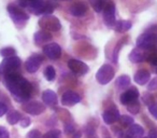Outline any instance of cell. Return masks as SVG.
Listing matches in <instances>:
<instances>
[{"mask_svg": "<svg viewBox=\"0 0 157 138\" xmlns=\"http://www.w3.org/2000/svg\"><path fill=\"white\" fill-rule=\"evenodd\" d=\"M21 8H25L35 15H51L56 5L52 0H35V1H18Z\"/></svg>", "mask_w": 157, "mask_h": 138, "instance_id": "2", "label": "cell"}, {"mask_svg": "<svg viewBox=\"0 0 157 138\" xmlns=\"http://www.w3.org/2000/svg\"><path fill=\"white\" fill-rule=\"evenodd\" d=\"M43 54L48 58L55 61L61 56V48L56 42H51V43H48L43 46Z\"/></svg>", "mask_w": 157, "mask_h": 138, "instance_id": "11", "label": "cell"}, {"mask_svg": "<svg viewBox=\"0 0 157 138\" xmlns=\"http://www.w3.org/2000/svg\"><path fill=\"white\" fill-rule=\"evenodd\" d=\"M146 50H142L140 48H135L129 54V61L131 63H142L147 58V52H145Z\"/></svg>", "mask_w": 157, "mask_h": 138, "instance_id": "16", "label": "cell"}, {"mask_svg": "<svg viewBox=\"0 0 157 138\" xmlns=\"http://www.w3.org/2000/svg\"><path fill=\"white\" fill-rule=\"evenodd\" d=\"M3 83L12 96L17 101H27L33 93V85L24 77L17 73H10L3 77Z\"/></svg>", "mask_w": 157, "mask_h": 138, "instance_id": "1", "label": "cell"}, {"mask_svg": "<svg viewBox=\"0 0 157 138\" xmlns=\"http://www.w3.org/2000/svg\"><path fill=\"white\" fill-rule=\"evenodd\" d=\"M126 41H127V37L121 39L120 41L117 42V44H116V46H115V49L113 50V52H112V61H113L115 64L117 63V61H118V54H120L121 49H122L123 45L126 43Z\"/></svg>", "mask_w": 157, "mask_h": 138, "instance_id": "25", "label": "cell"}, {"mask_svg": "<svg viewBox=\"0 0 157 138\" xmlns=\"http://www.w3.org/2000/svg\"><path fill=\"white\" fill-rule=\"evenodd\" d=\"M87 138H96V137H94V136H87Z\"/></svg>", "mask_w": 157, "mask_h": 138, "instance_id": "45", "label": "cell"}, {"mask_svg": "<svg viewBox=\"0 0 157 138\" xmlns=\"http://www.w3.org/2000/svg\"><path fill=\"white\" fill-rule=\"evenodd\" d=\"M74 132H75V126H74L71 122L66 123L65 124V133L67 134V135H69V134H73Z\"/></svg>", "mask_w": 157, "mask_h": 138, "instance_id": "34", "label": "cell"}, {"mask_svg": "<svg viewBox=\"0 0 157 138\" xmlns=\"http://www.w3.org/2000/svg\"><path fill=\"white\" fill-rule=\"evenodd\" d=\"M81 101V96L73 91H67L61 97V104L65 106H74Z\"/></svg>", "mask_w": 157, "mask_h": 138, "instance_id": "15", "label": "cell"}, {"mask_svg": "<svg viewBox=\"0 0 157 138\" xmlns=\"http://www.w3.org/2000/svg\"><path fill=\"white\" fill-rule=\"evenodd\" d=\"M90 5L92 6V8L94 9L95 12L99 13V12L102 11L103 7H105V0H88Z\"/></svg>", "mask_w": 157, "mask_h": 138, "instance_id": "26", "label": "cell"}, {"mask_svg": "<svg viewBox=\"0 0 157 138\" xmlns=\"http://www.w3.org/2000/svg\"><path fill=\"white\" fill-rule=\"evenodd\" d=\"M6 113H8V107L3 101H0V118L2 116H5Z\"/></svg>", "mask_w": 157, "mask_h": 138, "instance_id": "37", "label": "cell"}, {"mask_svg": "<svg viewBox=\"0 0 157 138\" xmlns=\"http://www.w3.org/2000/svg\"><path fill=\"white\" fill-rule=\"evenodd\" d=\"M16 54V50L13 48V46H6V48H2L0 50V55L5 58H8V57H13L15 56Z\"/></svg>", "mask_w": 157, "mask_h": 138, "instance_id": "28", "label": "cell"}, {"mask_svg": "<svg viewBox=\"0 0 157 138\" xmlns=\"http://www.w3.org/2000/svg\"><path fill=\"white\" fill-rule=\"evenodd\" d=\"M127 109H128V111L131 112L132 114H137V113H139V111H140V104L138 103V101H135V103L128 105Z\"/></svg>", "mask_w": 157, "mask_h": 138, "instance_id": "31", "label": "cell"}, {"mask_svg": "<svg viewBox=\"0 0 157 138\" xmlns=\"http://www.w3.org/2000/svg\"><path fill=\"white\" fill-rule=\"evenodd\" d=\"M144 134V128L139 124H132L128 127L127 132L125 133L126 138H142Z\"/></svg>", "mask_w": 157, "mask_h": 138, "instance_id": "20", "label": "cell"}, {"mask_svg": "<svg viewBox=\"0 0 157 138\" xmlns=\"http://www.w3.org/2000/svg\"><path fill=\"white\" fill-rule=\"evenodd\" d=\"M8 13H9L11 20L13 21V23L16 25V27H23L26 25V23L28 22L29 16L20 6H16L15 3H11L8 6Z\"/></svg>", "mask_w": 157, "mask_h": 138, "instance_id": "3", "label": "cell"}, {"mask_svg": "<svg viewBox=\"0 0 157 138\" xmlns=\"http://www.w3.org/2000/svg\"><path fill=\"white\" fill-rule=\"evenodd\" d=\"M21 65H22V61L17 56L5 58L0 63V75L5 77L10 73H16V70L21 67Z\"/></svg>", "mask_w": 157, "mask_h": 138, "instance_id": "4", "label": "cell"}, {"mask_svg": "<svg viewBox=\"0 0 157 138\" xmlns=\"http://www.w3.org/2000/svg\"><path fill=\"white\" fill-rule=\"evenodd\" d=\"M51 40H52V35L48 31L39 30L33 35V42L38 46L42 45L43 43H46V42L51 41Z\"/></svg>", "mask_w": 157, "mask_h": 138, "instance_id": "19", "label": "cell"}, {"mask_svg": "<svg viewBox=\"0 0 157 138\" xmlns=\"http://www.w3.org/2000/svg\"><path fill=\"white\" fill-rule=\"evenodd\" d=\"M120 112H118L117 108L116 107H110L108 108L107 110H105V111L102 112V119L103 121H105V124H114V123L116 122V121H118V119H120Z\"/></svg>", "mask_w": 157, "mask_h": 138, "instance_id": "14", "label": "cell"}, {"mask_svg": "<svg viewBox=\"0 0 157 138\" xmlns=\"http://www.w3.org/2000/svg\"><path fill=\"white\" fill-rule=\"evenodd\" d=\"M39 26L45 31H59L61 28V24L59 20L54 15H43L39 20Z\"/></svg>", "mask_w": 157, "mask_h": 138, "instance_id": "6", "label": "cell"}, {"mask_svg": "<svg viewBox=\"0 0 157 138\" xmlns=\"http://www.w3.org/2000/svg\"><path fill=\"white\" fill-rule=\"evenodd\" d=\"M148 137L150 138H157V126L152 128L148 133Z\"/></svg>", "mask_w": 157, "mask_h": 138, "instance_id": "41", "label": "cell"}, {"mask_svg": "<svg viewBox=\"0 0 157 138\" xmlns=\"http://www.w3.org/2000/svg\"><path fill=\"white\" fill-rule=\"evenodd\" d=\"M67 65L70 70L76 76H84L90 70V67L85 63H83L82 61H78V59H69Z\"/></svg>", "mask_w": 157, "mask_h": 138, "instance_id": "9", "label": "cell"}, {"mask_svg": "<svg viewBox=\"0 0 157 138\" xmlns=\"http://www.w3.org/2000/svg\"><path fill=\"white\" fill-rule=\"evenodd\" d=\"M118 121H120L121 125H123V126H125V127H129L133 124V121L135 120H133V118H131L130 116H121Z\"/></svg>", "mask_w": 157, "mask_h": 138, "instance_id": "29", "label": "cell"}, {"mask_svg": "<svg viewBox=\"0 0 157 138\" xmlns=\"http://www.w3.org/2000/svg\"><path fill=\"white\" fill-rule=\"evenodd\" d=\"M25 138H42V134L38 129H31Z\"/></svg>", "mask_w": 157, "mask_h": 138, "instance_id": "32", "label": "cell"}, {"mask_svg": "<svg viewBox=\"0 0 157 138\" xmlns=\"http://www.w3.org/2000/svg\"><path fill=\"white\" fill-rule=\"evenodd\" d=\"M30 123H31L30 119L27 118V116H25V118H22V120L20 121V124H21V126H22V127L29 126V125H30Z\"/></svg>", "mask_w": 157, "mask_h": 138, "instance_id": "40", "label": "cell"}, {"mask_svg": "<svg viewBox=\"0 0 157 138\" xmlns=\"http://www.w3.org/2000/svg\"><path fill=\"white\" fill-rule=\"evenodd\" d=\"M44 77L48 81H54L55 77H56V71H55V68L53 66H46V68L44 69Z\"/></svg>", "mask_w": 157, "mask_h": 138, "instance_id": "27", "label": "cell"}, {"mask_svg": "<svg viewBox=\"0 0 157 138\" xmlns=\"http://www.w3.org/2000/svg\"><path fill=\"white\" fill-rule=\"evenodd\" d=\"M22 114L21 112H18L17 110H11L7 113V121L9 124L15 125L17 123H20V121L22 120Z\"/></svg>", "mask_w": 157, "mask_h": 138, "instance_id": "23", "label": "cell"}, {"mask_svg": "<svg viewBox=\"0 0 157 138\" xmlns=\"http://www.w3.org/2000/svg\"><path fill=\"white\" fill-rule=\"evenodd\" d=\"M148 61H150L151 66L154 68V71L157 73V54H152L148 57Z\"/></svg>", "mask_w": 157, "mask_h": 138, "instance_id": "33", "label": "cell"}, {"mask_svg": "<svg viewBox=\"0 0 157 138\" xmlns=\"http://www.w3.org/2000/svg\"><path fill=\"white\" fill-rule=\"evenodd\" d=\"M137 48L142 50H151L157 45V34L155 33H144L137 38Z\"/></svg>", "mask_w": 157, "mask_h": 138, "instance_id": "5", "label": "cell"}, {"mask_svg": "<svg viewBox=\"0 0 157 138\" xmlns=\"http://www.w3.org/2000/svg\"><path fill=\"white\" fill-rule=\"evenodd\" d=\"M0 79H1V75H0Z\"/></svg>", "mask_w": 157, "mask_h": 138, "instance_id": "48", "label": "cell"}, {"mask_svg": "<svg viewBox=\"0 0 157 138\" xmlns=\"http://www.w3.org/2000/svg\"><path fill=\"white\" fill-rule=\"evenodd\" d=\"M42 61H43V55L38 54V53H35V54L30 55V56L27 58L26 64H25L26 70L28 71L29 73H37L39 67L41 66Z\"/></svg>", "mask_w": 157, "mask_h": 138, "instance_id": "10", "label": "cell"}, {"mask_svg": "<svg viewBox=\"0 0 157 138\" xmlns=\"http://www.w3.org/2000/svg\"><path fill=\"white\" fill-rule=\"evenodd\" d=\"M23 110L33 116H39L45 111V106L40 101H29L23 105Z\"/></svg>", "mask_w": 157, "mask_h": 138, "instance_id": "12", "label": "cell"}, {"mask_svg": "<svg viewBox=\"0 0 157 138\" xmlns=\"http://www.w3.org/2000/svg\"><path fill=\"white\" fill-rule=\"evenodd\" d=\"M120 138H126V137H125V134H122V136H121Z\"/></svg>", "mask_w": 157, "mask_h": 138, "instance_id": "44", "label": "cell"}, {"mask_svg": "<svg viewBox=\"0 0 157 138\" xmlns=\"http://www.w3.org/2000/svg\"><path fill=\"white\" fill-rule=\"evenodd\" d=\"M147 89L150 91H155V90H157V77L155 78V79H153L152 81L148 83V85H147Z\"/></svg>", "mask_w": 157, "mask_h": 138, "instance_id": "39", "label": "cell"}, {"mask_svg": "<svg viewBox=\"0 0 157 138\" xmlns=\"http://www.w3.org/2000/svg\"><path fill=\"white\" fill-rule=\"evenodd\" d=\"M42 101L45 105L50 106V107H55L58 103L56 93L52 90H45L42 93Z\"/></svg>", "mask_w": 157, "mask_h": 138, "instance_id": "18", "label": "cell"}, {"mask_svg": "<svg viewBox=\"0 0 157 138\" xmlns=\"http://www.w3.org/2000/svg\"><path fill=\"white\" fill-rule=\"evenodd\" d=\"M115 84H116V86H117L118 90H124V89L129 88L130 84H131L130 77L127 76V75H122L121 77L117 78Z\"/></svg>", "mask_w": 157, "mask_h": 138, "instance_id": "24", "label": "cell"}, {"mask_svg": "<svg viewBox=\"0 0 157 138\" xmlns=\"http://www.w3.org/2000/svg\"><path fill=\"white\" fill-rule=\"evenodd\" d=\"M61 136V132L59 129H51L48 133H45L42 138H60Z\"/></svg>", "mask_w": 157, "mask_h": 138, "instance_id": "30", "label": "cell"}, {"mask_svg": "<svg viewBox=\"0 0 157 138\" xmlns=\"http://www.w3.org/2000/svg\"><path fill=\"white\" fill-rule=\"evenodd\" d=\"M138 98H139V92H138V90L136 88H130L121 95L120 101L122 105L128 106L130 104L137 101Z\"/></svg>", "mask_w": 157, "mask_h": 138, "instance_id": "13", "label": "cell"}, {"mask_svg": "<svg viewBox=\"0 0 157 138\" xmlns=\"http://www.w3.org/2000/svg\"><path fill=\"white\" fill-rule=\"evenodd\" d=\"M103 22L109 28L115 25V5L112 1H107L103 7Z\"/></svg>", "mask_w": 157, "mask_h": 138, "instance_id": "8", "label": "cell"}, {"mask_svg": "<svg viewBox=\"0 0 157 138\" xmlns=\"http://www.w3.org/2000/svg\"><path fill=\"white\" fill-rule=\"evenodd\" d=\"M142 138H150V137H142Z\"/></svg>", "mask_w": 157, "mask_h": 138, "instance_id": "47", "label": "cell"}, {"mask_svg": "<svg viewBox=\"0 0 157 138\" xmlns=\"http://www.w3.org/2000/svg\"><path fill=\"white\" fill-rule=\"evenodd\" d=\"M130 28H131V23L126 20L117 21V22H115V25H114V30L116 33H121V34L126 33Z\"/></svg>", "mask_w": 157, "mask_h": 138, "instance_id": "22", "label": "cell"}, {"mask_svg": "<svg viewBox=\"0 0 157 138\" xmlns=\"http://www.w3.org/2000/svg\"><path fill=\"white\" fill-rule=\"evenodd\" d=\"M82 137V133L80 131H75L72 134V138H81Z\"/></svg>", "mask_w": 157, "mask_h": 138, "instance_id": "42", "label": "cell"}, {"mask_svg": "<svg viewBox=\"0 0 157 138\" xmlns=\"http://www.w3.org/2000/svg\"><path fill=\"white\" fill-rule=\"evenodd\" d=\"M86 11H87V6L82 1H78V2H73L69 7V12L73 16L76 18H81V16L85 15Z\"/></svg>", "mask_w": 157, "mask_h": 138, "instance_id": "17", "label": "cell"}, {"mask_svg": "<svg viewBox=\"0 0 157 138\" xmlns=\"http://www.w3.org/2000/svg\"><path fill=\"white\" fill-rule=\"evenodd\" d=\"M10 134L8 129L3 126H0V138H9Z\"/></svg>", "mask_w": 157, "mask_h": 138, "instance_id": "38", "label": "cell"}, {"mask_svg": "<svg viewBox=\"0 0 157 138\" xmlns=\"http://www.w3.org/2000/svg\"><path fill=\"white\" fill-rule=\"evenodd\" d=\"M148 111H150V113L157 120V103L151 104V105L148 106Z\"/></svg>", "mask_w": 157, "mask_h": 138, "instance_id": "35", "label": "cell"}, {"mask_svg": "<svg viewBox=\"0 0 157 138\" xmlns=\"http://www.w3.org/2000/svg\"><path fill=\"white\" fill-rule=\"evenodd\" d=\"M151 79V73L150 71H147L146 69H140L136 73L135 77H133V80L137 84L139 85H144L146 84Z\"/></svg>", "mask_w": 157, "mask_h": 138, "instance_id": "21", "label": "cell"}, {"mask_svg": "<svg viewBox=\"0 0 157 138\" xmlns=\"http://www.w3.org/2000/svg\"><path fill=\"white\" fill-rule=\"evenodd\" d=\"M105 138H111V137H110V136H105Z\"/></svg>", "mask_w": 157, "mask_h": 138, "instance_id": "46", "label": "cell"}, {"mask_svg": "<svg viewBox=\"0 0 157 138\" xmlns=\"http://www.w3.org/2000/svg\"><path fill=\"white\" fill-rule=\"evenodd\" d=\"M18 1H35V0H18Z\"/></svg>", "mask_w": 157, "mask_h": 138, "instance_id": "43", "label": "cell"}, {"mask_svg": "<svg viewBox=\"0 0 157 138\" xmlns=\"http://www.w3.org/2000/svg\"><path fill=\"white\" fill-rule=\"evenodd\" d=\"M114 75H115V70H114L113 66L109 65V64H105L97 71L96 80L98 81V83L105 85V84H108L109 82L112 81V79L114 78Z\"/></svg>", "mask_w": 157, "mask_h": 138, "instance_id": "7", "label": "cell"}, {"mask_svg": "<svg viewBox=\"0 0 157 138\" xmlns=\"http://www.w3.org/2000/svg\"><path fill=\"white\" fill-rule=\"evenodd\" d=\"M95 132H96V129H95V126L92 124H87L85 126V133H86V136H94Z\"/></svg>", "mask_w": 157, "mask_h": 138, "instance_id": "36", "label": "cell"}]
</instances>
